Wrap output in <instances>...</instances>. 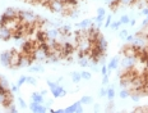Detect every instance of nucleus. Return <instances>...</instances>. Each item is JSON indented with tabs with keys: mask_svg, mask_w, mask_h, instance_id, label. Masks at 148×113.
<instances>
[{
	"mask_svg": "<svg viewBox=\"0 0 148 113\" xmlns=\"http://www.w3.org/2000/svg\"><path fill=\"white\" fill-rule=\"evenodd\" d=\"M10 52V60H9V67L8 68H10V70H18L19 67H22V54H21V52L18 49H15V48H13V49H10L9 50Z\"/></svg>",
	"mask_w": 148,
	"mask_h": 113,
	"instance_id": "obj_1",
	"label": "nucleus"
},
{
	"mask_svg": "<svg viewBox=\"0 0 148 113\" xmlns=\"http://www.w3.org/2000/svg\"><path fill=\"white\" fill-rule=\"evenodd\" d=\"M46 8L53 13H61V10L64 7H63V3L59 1V0H50Z\"/></svg>",
	"mask_w": 148,
	"mask_h": 113,
	"instance_id": "obj_2",
	"label": "nucleus"
},
{
	"mask_svg": "<svg viewBox=\"0 0 148 113\" xmlns=\"http://www.w3.org/2000/svg\"><path fill=\"white\" fill-rule=\"evenodd\" d=\"M65 113H73V112H83V107H82V103L81 101H77V103H74L73 105L68 107V108L64 109Z\"/></svg>",
	"mask_w": 148,
	"mask_h": 113,
	"instance_id": "obj_3",
	"label": "nucleus"
},
{
	"mask_svg": "<svg viewBox=\"0 0 148 113\" xmlns=\"http://www.w3.org/2000/svg\"><path fill=\"white\" fill-rule=\"evenodd\" d=\"M9 60H10V52L7 50V52H3L0 54V63H1L4 67H9Z\"/></svg>",
	"mask_w": 148,
	"mask_h": 113,
	"instance_id": "obj_4",
	"label": "nucleus"
},
{
	"mask_svg": "<svg viewBox=\"0 0 148 113\" xmlns=\"http://www.w3.org/2000/svg\"><path fill=\"white\" fill-rule=\"evenodd\" d=\"M12 39V31L8 28H0V40L1 41H9Z\"/></svg>",
	"mask_w": 148,
	"mask_h": 113,
	"instance_id": "obj_5",
	"label": "nucleus"
},
{
	"mask_svg": "<svg viewBox=\"0 0 148 113\" xmlns=\"http://www.w3.org/2000/svg\"><path fill=\"white\" fill-rule=\"evenodd\" d=\"M121 7H123V3L120 1V0H111V1L109 3V8H110V10L112 13H116Z\"/></svg>",
	"mask_w": 148,
	"mask_h": 113,
	"instance_id": "obj_6",
	"label": "nucleus"
},
{
	"mask_svg": "<svg viewBox=\"0 0 148 113\" xmlns=\"http://www.w3.org/2000/svg\"><path fill=\"white\" fill-rule=\"evenodd\" d=\"M51 93H53L54 95V98H59V97H64V95L66 94V91L64 90V87H61V86H56L55 89H51Z\"/></svg>",
	"mask_w": 148,
	"mask_h": 113,
	"instance_id": "obj_7",
	"label": "nucleus"
},
{
	"mask_svg": "<svg viewBox=\"0 0 148 113\" xmlns=\"http://www.w3.org/2000/svg\"><path fill=\"white\" fill-rule=\"evenodd\" d=\"M119 63H120V58H119V56H115V58H112L110 60L107 68H109V71H114V70H116L117 67H119Z\"/></svg>",
	"mask_w": 148,
	"mask_h": 113,
	"instance_id": "obj_8",
	"label": "nucleus"
},
{
	"mask_svg": "<svg viewBox=\"0 0 148 113\" xmlns=\"http://www.w3.org/2000/svg\"><path fill=\"white\" fill-rule=\"evenodd\" d=\"M43 95H41V93H33L32 94V101H36V103H40V104H42V101H43Z\"/></svg>",
	"mask_w": 148,
	"mask_h": 113,
	"instance_id": "obj_9",
	"label": "nucleus"
},
{
	"mask_svg": "<svg viewBox=\"0 0 148 113\" xmlns=\"http://www.w3.org/2000/svg\"><path fill=\"white\" fill-rule=\"evenodd\" d=\"M47 36H49V39H56L59 36L58 28H47Z\"/></svg>",
	"mask_w": 148,
	"mask_h": 113,
	"instance_id": "obj_10",
	"label": "nucleus"
},
{
	"mask_svg": "<svg viewBox=\"0 0 148 113\" xmlns=\"http://www.w3.org/2000/svg\"><path fill=\"white\" fill-rule=\"evenodd\" d=\"M91 23H92V19H83L82 22L77 23L75 26H77V27H79V28H87Z\"/></svg>",
	"mask_w": 148,
	"mask_h": 113,
	"instance_id": "obj_11",
	"label": "nucleus"
},
{
	"mask_svg": "<svg viewBox=\"0 0 148 113\" xmlns=\"http://www.w3.org/2000/svg\"><path fill=\"white\" fill-rule=\"evenodd\" d=\"M72 80H73V82H75V84H78V82H81V80H82V75L79 72H73L72 73Z\"/></svg>",
	"mask_w": 148,
	"mask_h": 113,
	"instance_id": "obj_12",
	"label": "nucleus"
},
{
	"mask_svg": "<svg viewBox=\"0 0 148 113\" xmlns=\"http://www.w3.org/2000/svg\"><path fill=\"white\" fill-rule=\"evenodd\" d=\"M107 98H109L110 100L114 99V97H115V89H114L112 86H109V89H107Z\"/></svg>",
	"mask_w": 148,
	"mask_h": 113,
	"instance_id": "obj_13",
	"label": "nucleus"
},
{
	"mask_svg": "<svg viewBox=\"0 0 148 113\" xmlns=\"http://www.w3.org/2000/svg\"><path fill=\"white\" fill-rule=\"evenodd\" d=\"M119 95H120V98H121V99H125V98L130 97V93H129V90H128V89H123L119 93Z\"/></svg>",
	"mask_w": 148,
	"mask_h": 113,
	"instance_id": "obj_14",
	"label": "nucleus"
},
{
	"mask_svg": "<svg viewBox=\"0 0 148 113\" xmlns=\"http://www.w3.org/2000/svg\"><path fill=\"white\" fill-rule=\"evenodd\" d=\"M120 26H121V22H120V21H115V22H111V25H110L111 30H114V31L119 30V27H120Z\"/></svg>",
	"mask_w": 148,
	"mask_h": 113,
	"instance_id": "obj_15",
	"label": "nucleus"
},
{
	"mask_svg": "<svg viewBox=\"0 0 148 113\" xmlns=\"http://www.w3.org/2000/svg\"><path fill=\"white\" fill-rule=\"evenodd\" d=\"M120 22H121V25H128L129 22H130V17H129V15H127V14L121 15V18H120Z\"/></svg>",
	"mask_w": 148,
	"mask_h": 113,
	"instance_id": "obj_16",
	"label": "nucleus"
},
{
	"mask_svg": "<svg viewBox=\"0 0 148 113\" xmlns=\"http://www.w3.org/2000/svg\"><path fill=\"white\" fill-rule=\"evenodd\" d=\"M81 103L82 104H91V103H92V98H91V97H83L81 99Z\"/></svg>",
	"mask_w": 148,
	"mask_h": 113,
	"instance_id": "obj_17",
	"label": "nucleus"
},
{
	"mask_svg": "<svg viewBox=\"0 0 148 113\" xmlns=\"http://www.w3.org/2000/svg\"><path fill=\"white\" fill-rule=\"evenodd\" d=\"M31 72H38V73H41V72H43L45 70L42 68V67H38V66H36V67H31V68H28Z\"/></svg>",
	"mask_w": 148,
	"mask_h": 113,
	"instance_id": "obj_18",
	"label": "nucleus"
},
{
	"mask_svg": "<svg viewBox=\"0 0 148 113\" xmlns=\"http://www.w3.org/2000/svg\"><path fill=\"white\" fill-rule=\"evenodd\" d=\"M102 21H105V15L97 14V15L95 17V22H96V23H102Z\"/></svg>",
	"mask_w": 148,
	"mask_h": 113,
	"instance_id": "obj_19",
	"label": "nucleus"
},
{
	"mask_svg": "<svg viewBox=\"0 0 148 113\" xmlns=\"http://www.w3.org/2000/svg\"><path fill=\"white\" fill-rule=\"evenodd\" d=\"M26 82H27V77L26 76H21L19 80H18V82H17V85H18V86H22V85L26 84Z\"/></svg>",
	"mask_w": 148,
	"mask_h": 113,
	"instance_id": "obj_20",
	"label": "nucleus"
},
{
	"mask_svg": "<svg viewBox=\"0 0 148 113\" xmlns=\"http://www.w3.org/2000/svg\"><path fill=\"white\" fill-rule=\"evenodd\" d=\"M81 75H82V78H84V80H91V73L89 72L83 71V72H81Z\"/></svg>",
	"mask_w": 148,
	"mask_h": 113,
	"instance_id": "obj_21",
	"label": "nucleus"
},
{
	"mask_svg": "<svg viewBox=\"0 0 148 113\" xmlns=\"http://www.w3.org/2000/svg\"><path fill=\"white\" fill-rule=\"evenodd\" d=\"M111 22H112V15L110 14V15H107V17H106V21H105V27H110Z\"/></svg>",
	"mask_w": 148,
	"mask_h": 113,
	"instance_id": "obj_22",
	"label": "nucleus"
},
{
	"mask_svg": "<svg viewBox=\"0 0 148 113\" xmlns=\"http://www.w3.org/2000/svg\"><path fill=\"white\" fill-rule=\"evenodd\" d=\"M46 82H47V85H49V87H50V89H55V87L59 85L58 82H53V81H50V80H47Z\"/></svg>",
	"mask_w": 148,
	"mask_h": 113,
	"instance_id": "obj_23",
	"label": "nucleus"
},
{
	"mask_svg": "<svg viewBox=\"0 0 148 113\" xmlns=\"http://www.w3.org/2000/svg\"><path fill=\"white\" fill-rule=\"evenodd\" d=\"M27 84H31V85H36L37 81L35 77H27Z\"/></svg>",
	"mask_w": 148,
	"mask_h": 113,
	"instance_id": "obj_24",
	"label": "nucleus"
},
{
	"mask_svg": "<svg viewBox=\"0 0 148 113\" xmlns=\"http://www.w3.org/2000/svg\"><path fill=\"white\" fill-rule=\"evenodd\" d=\"M128 35H129V33H128V31H127V30H121V31H120V33H119V36H120L121 39H125Z\"/></svg>",
	"mask_w": 148,
	"mask_h": 113,
	"instance_id": "obj_25",
	"label": "nucleus"
},
{
	"mask_svg": "<svg viewBox=\"0 0 148 113\" xmlns=\"http://www.w3.org/2000/svg\"><path fill=\"white\" fill-rule=\"evenodd\" d=\"M102 85H109V73H107V75H104V78H102Z\"/></svg>",
	"mask_w": 148,
	"mask_h": 113,
	"instance_id": "obj_26",
	"label": "nucleus"
},
{
	"mask_svg": "<svg viewBox=\"0 0 148 113\" xmlns=\"http://www.w3.org/2000/svg\"><path fill=\"white\" fill-rule=\"evenodd\" d=\"M101 73L102 75H107V73H109V68H107V66H104L101 68Z\"/></svg>",
	"mask_w": 148,
	"mask_h": 113,
	"instance_id": "obj_27",
	"label": "nucleus"
},
{
	"mask_svg": "<svg viewBox=\"0 0 148 113\" xmlns=\"http://www.w3.org/2000/svg\"><path fill=\"white\" fill-rule=\"evenodd\" d=\"M98 95H100V97H106V95H107V89H101Z\"/></svg>",
	"mask_w": 148,
	"mask_h": 113,
	"instance_id": "obj_28",
	"label": "nucleus"
},
{
	"mask_svg": "<svg viewBox=\"0 0 148 113\" xmlns=\"http://www.w3.org/2000/svg\"><path fill=\"white\" fill-rule=\"evenodd\" d=\"M125 40H127L128 42H133V40H134V35H128L127 37H125Z\"/></svg>",
	"mask_w": 148,
	"mask_h": 113,
	"instance_id": "obj_29",
	"label": "nucleus"
},
{
	"mask_svg": "<svg viewBox=\"0 0 148 113\" xmlns=\"http://www.w3.org/2000/svg\"><path fill=\"white\" fill-rule=\"evenodd\" d=\"M97 14H100V15H105V8H98L97 9Z\"/></svg>",
	"mask_w": 148,
	"mask_h": 113,
	"instance_id": "obj_30",
	"label": "nucleus"
},
{
	"mask_svg": "<svg viewBox=\"0 0 148 113\" xmlns=\"http://www.w3.org/2000/svg\"><path fill=\"white\" fill-rule=\"evenodd\" d=\"M18 100H19V105L22 107V108H23V109L27 108V104L24 103V100H23V99H18Z\"/></svg>",
	"mask_w": 148,
	"mask_h": 113,
	"instance_id": "obj_31",
	"label": "nucleus"
},
{
	"mask_svg": "<svg viewBox=\"0 0 148 113\" xmlns=\"http://www.w3.org/2000/svg\"><path fill=\"white\" fill-rule=\"evenodd\" d=\"M8 109H9V112H13V113H15V112H17V109H15V105H14V104H12V105H10Z\"/></svg>",
	"mask_w": 148,
	"mask_h": 113,
	"instance_id": "obj_32",
	"label": "nucleus"
},
{
	"mask_svg": "<svg viewBox=\"0 0 148 113\" xmlns=\"http://www.w3.org/2000/svg\"><path fill=\"white\" fill-rule=\"evenodd\" d=\"M142 14H144V15H148V7H144L143 9H142Z\"/></svg>",
	"mask_w": 148,
	"mask_h": 113,
	"instance_id": "obj_33",
	"label": "nucleus"
},
{
	"mask_svg": "<svg viewBox=\"0 0 148 113\" xmlns=\"http://www.w3.org/2000/svg\"><path fill=\"white\" fill-rule=\"evenodd\" d=\"M18 87H19L18 85H13V87H12V91H13V93H18Z\"/></svg>",
	"mask_w": 148,
	"mask_h": 113,
	"instance_id": "obj_34",
	"label": "nucleus"
},
{
	"mask_svg": "<svg viewBox=\"0 0 148 113\" xmlns=\"http://www.w3.org/2000/svg\"><path fill=\"white\" fill-rule=\"evenodd\" d=\"M129 25H130V26H134V25H135V19H130Z\"/></svg>",
	"mask_w": 148,
	"mask_h": 113,
	"instance_id": "obj_35",
	"label": "nucleus"
},
{
	"mask_svg": "<svg viewBox=\"0 0 148 113\" xmlns=\"http://www.w3.org/2000/svg\"><path fill=\"white\" fill-rule=\"evenodd\" d=\"M46 94H47V91H46V90H42V91H41V95H43V97H45Z\"/></svg>",
	"mask_w": 148,
	"mask_h": 113,
	"instance_id": "obj_36",
	"label": "nucleus"
},
{
	"mask_svg": "<svg viewBox=\"0 0 148 113\" xmlns=\"http://www.w3.org/2000/svg\"><path fill=\"white\" fill-rule=\"evenodd\" d=\"M147 18H148V15H147Z\"/></svg>",
	"mask_w": 148,
	"mask_h": 113,
	"instance_id": "obj_37",
	"label": "nucleus"
}]
</instances>
